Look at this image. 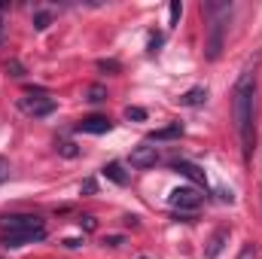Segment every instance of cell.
<instances>
[{
  "instance_id": "1",
  "label": "cell",
  "mask_w": 262,
  "mask_h": 259,
  "mask_svg": "<svg viewBox=\"0 0 262 259\" xmlns=\"http://www.w3.org/2000/svg\"><path fill=\"white\" fill-rule=\"evenodd\" d=\"M253 110H256V64H247L232 85V116L244 159L253 156Z\"/></svg>"
},
{
  "instance_id": "2",
  "label": "cell",
  "mask_w": 262,
  "mask_h": 259,
  "mask_svg": "<svg viewBox=\"0 0 262 259\" xmlns=\"http://www.w3.org/2000/svg\"><path fill=\"white\" fill-rule=\"evenodd\" d=\"M37 229H46L37 213H3L0 217L3 235H21V232H37Z\"/></svg>"
},
{
  "instance_id": "3",
  "label": "cell",
  "mask_w": 262,
  "mask_h": 259,
  "mask_svg": "<svg viewBox=\"0 0 262 259\" xmlns=\"http://www.w3.org/2000/svg\"><path fill=\"white\" fill-rule=\"evenodd\" d=\"M229 15V12H226ZM223 37H226V18L223 15H213L210 21V34H207V58L216 61L220 52H223Z\"/></svg>"
},
{
  "instance_id": "4",
  "label": "cell",
  "mask_w": 262,
  "mask_h": 259,
  "mask_svg": "<svg viewBox=\"0 0 262 259\" xmlns=\"http://www.w3.org/2000/svg\"><path fill=\"white\" fill-rule=\"evenodd\" d=\"M21 110L31 113V116H49V113L55 110V98H49V95H43V92L28 95V98H21Z\"/></svg>"
},
{
  "instance_id": "5",
  "label": "cell",
  "mask_w": 262,
  "mask_h": 259,
  "mask_svg": "<svg viewBox=\"0 0 262 259\" xmlns=\"http://www.w3.org/2000/svg\"><path fill=\"white\" fill-rule=\"evenodd\" d=\"M168 204L174 210H195L198 204H201V195L192 186H180V189H174V192L168 195Z\"/></svg>"
},
{
  "instance_id": "6",
  "label": "cell",
  "mask_w": 262,
  "mask_h": 259,
  "mask_svg": "<svg viewBox=\"0 0 262 259\" xmlns=\"http://www.w3.org/2000/svg\"><path fill=\"white\" fill-rule=\"evenodd\" d=\"M159 162V149L156 146H149V143H140V146H134L128 156V165L131 168H137V171H143V168H152Z\"/></svg>"
},
{
  "instance_id": "7",
  "label": "cell",
  "mask_w": 262,
  "mask_h": 259,
  "mask_svg": "<svg viewBox=\"0 0 262 259\" xmlns=\"http://www.w3.org/2000/svg\"><path fill=\"white\" fill-rule=\"evenodd\" d=\"M110 128H113V122L107 116H85L82 122H76L79 134H107Z\"/></svg>"
},
{
  "instance_id": "8",
  "label": "cell",
  "mask_w": 262,
  "mask_h": 259,
  "mask_svg": "<svg viewBox=\"0 0 262 259\" xmlns=\"http://www.w3.org/2000/svg\"><path fill=\"white\" fill-rule=\"evenodd\" d=\"M43 238H46V229H37V232H21V235H3V247L15 250V247L34 244V241H43Z\"/></svg>"
},
{
  "instance_id": "9",
  "label": "cell",
  "mask_w": 262,
  "mask_h": 259,
  "mask_svg": "<svg viewBox=\"0 0 262 259\" xmlns=\"http://www.w3.org/2000/svg\"><path fill=\"white\" fill-rule=\"evenodd\" d=\"M174 171H177V174H183L186 180H192V183H198V186H204V183H207L204 171H201L198 165H192V162H174Z\"/></svg>"
},
{
  "instance_id": "10",
  "label": "cell",
  "mask_w": 262,
  "mask_h": 259,
  "mask_svg": "<svg viewBox=\"0 0 262 259\" xmlns=\"http://www.w3.org/2000/svg\"><path fill=\"white\" fill-rule=\"evenodd\" d=\"M204 101H207V85H192L189 92L180 95V104L183 107H201Z\"/></svg>"
},
{
  "instance_id": "11",
  "label": "cell",
  "mask_w": 262,
  "mask_h": 259,
  "mask_svg": "<svg viewBox=\"0 0 262 259\" xmlns=\"http://www.w3.org/2000/svg\"><path fill=\"white\" fill-rule=\"evenodd\" d=\"M226 241H229V229H216V232H213V238H210V244H207V250H204V256L216 259L220 253H223Z\"/></svg>"
},
{
  "instance_id": "12",
  "label": "cell",
  "mask_w": 262,
  "mask_h": 259,
  "mask_svg": "<svg viewBox=\"0 0 262 259\" xmlns=\"http://www.w3.org/2000/svg\"><path fill=\"white\" fill-rule=\"evenodd\" d=\"M177 137H183V122H171V125L156 128L152 134H149L152 143H159V140H177Z\"/></svg>"
},
{
  "instance_id": "13",
  "label": "cell",
  "mask_w": 262,
  "mask_h": 259,
  "mask_svg": "<svg viewBox=\"0 0 262 259\" xmlns=\"http://www.w3.org/2000/svg\"><path fill=\"white\" fill-rule=\"evenodd\" d=\"M101 171H104V177H107V180H113L116 186H125V183H128V174L122 171V165H119V162H110V165H104Z\"/></svg>"
},
{
  "instance_id": "14",
  "label": "cell",
  "mask_w": 262,
  "mask_h": 259,
  "mask_svg": "<svg viewBox=\"0 0 262 259\" xmlns=\"http://www.w3.org/2000/svg\"><path fill=\"white\" fill-rule=\"evenodd\" d=\"M98 70H104V73H119L122 64H119L116 58H101V61H98Z\"/></svg>"
},
{
  "instance_id": "15",
  "label": "cell",
  "mask_w": 262,
  "mask_h": 259,
  "mask_svg": "<svg viewBox=\"0 0 262 259\" xmlns=\"http://www.w3.org/2000/svg\"><path fill=\"white\" fill-rule=\"evenodd\" d=\"M125 119L128 122H143L146 119V110L143 107H125Z\"/></svg>"
},
{
  "instance_id": "16",
  "label": "cell",
  "mask_w": 262,
  "mask_h": 259,
  "mask_svg": "<svg viewBox=\"0 0 262 259\" xmlns=\"http://www.w3.org/2000/svg\"><path fill=\"white\" fill-rule=\"evenodd\" d=\"M49 25H52V12H37V15H34V28H37V31H46Z\"/></svg>"
},
{
  "instance_id": "17",
  "label": "cell",
  "mask_w": 262,
  "mask_h": 259,
  "mask_svg": "<svg viewBox=\"0 0 262 259\" xmlns=\"http://www.w3.org/2000/svg\"><path fill=\"white\" fill-rule=\"evenodd\" d=\"M89 101H92V104L107 101V89H104V85H92V89H89Z\"/></svg>"
},
{
  "instance_id": "18",
  "label": "cell",
  "mask_w": 262,
  "mask_h": 259,
  "mask_svg": "<svg viewBox=\"0 0 262 259\" xmlns=\"http://www.w3.org/2000/svg\"><path fill=\"white\" fill-rule=\"evenodd\" d=\"M58 153H61V156H67V159H76V156H79L76 143H70V140H61V143H58Z\"/></svg>"
},
{
  "instance_id": "19",
  "label": "cell",
  "mask_w": 262,
  "mask_h": 259,
  "mask_svg": "<svg viewBox=\"0 0 262 259\" xmlns=\"http://www.w3.org/2000/svg\"><path fill=\"white\" fill-rule=\"evenodd\" d=\"M168 15H171V28H174V25L180 21V15H183V3H180V0H174V3L168 6Z\"/></svg>"
},
{
  "instance_id": "20",
  "label": "cell",
  "mask_w": 262,
  "mask_h": 259,
  "mask_svg": "<svg viewBox=\"0 0 262 259\" xmlns=\"http://www.w3.org/2000/svg\"><path fill=\"white\" fill-rule=\"evenodd\" d=\"M6 73L9 76H25V67H21V61L12 58V61H6Z\"/></svg>"
},
{
  "instance_id": "21",
  "label": "cell",
  "mask_w": 262,
  "mask_h": 259,
  "mask_svg": "<svg viewBox=\"0 0 262 259\" xmlns=\"http://www.w3.org/2000/svg\"><path fill=\"white\" fill-rule=\"evenodd\" d=\"M146 46H149V55H156L159 46H162V34H149V43H146Z\"/></svg>"
},
{
  "instance_id": "22",
  "label": "cell",
  "mask_w": 262,
  "mask_h": 259,
  "mask_svg": "<svg viewBox=\"0 0 262 259\" xmlns=\"http://www.w3.org/2000/svg\"><path fill=\"white\" fill-rule=\"evenodd\" d=\"M76 223H79V229H85V232H95V226H98V223H95V217H79Z\"/></svg>"
},
{
  "instance_id": "23",
  "label": "cell",
  "mask_w": 262,
  "mask_h": 259,
  "mask_svg": "<svg viewBox=\"0 0 262 259\" xmlns=\"http://www.w3.org/2000/svg\"><path fill=\"white\" fill-rule=\"evenodd\" d=\"M122 241H125L122 235H107V238H104V244H107V247H119Z\"/></svg>"
},
{
  "instance_id": "24",
  "label": "cell",
  "mask_w": 262,
  "mask_h": 259,
  "mask_svg": "<svg viewBox=\"0 0 262 259\" xmlns=\"http://www.w3.org/2000/svg\"><path fill=\"white\" fill-rule=\"evenodd\" d=\"M82 192H85V195H95V192H98V183H95V180H85V183H82Z\"/></svg>"
},
{
  "instance_id": "25",
  "label": "cell",
  "mask_w": 262,
  "mask_h": 259,
  "mask_svg": "<svg viewBox=\"0 0 262 259\" xmlns=\"http://www.w3.org/2000/svg\"><path fill=\"white\" fill-rule=\"evenodd\" d=\"M61 244H64L67 250H76V247H79V244H82V238H64V241H61Z\"/></svg>"
},
{
  "instance_id": "26",
  "label": "cell",
  "mask_w": 262,
  "mask_h": 259,
  "mask_svg": "<svg viewBox=\"0 0 262 259\" xmlns=\"http://www.w3.org/2000/svg\"><path fill=\"white\" fill-rule=\"evenodd\" d=\"M216 195H220V201H223V204H232V201H235V195L226 192V189H216Z\"/></svg>"
},
{
  "instance_id": "27",
  "label": "cell",
  "mask_w": 262,
  "mask_h": 259,
  "mask_svg": "<svg viewBox=\"0 0 262 259\" xmlns=\"http://www.w3.org/2000/svg\"><path fill=\"white\" fill-rule=\"evenodd\" d=\"M253 256H256V253H253V247H247V250L241 253V259H253Z\"/></svg>"
},
{
  "instance_id": "28",
  "label": "cell",
  "mask_w": 262,
  "mask_h": 259,
  "mask_svg": "<svg viewBox=\"0 0 262 259\" xmlns=\"http://www.w3.org/2000/svg\"><path fill=\"white\" fill-rule=\"evenodd\" d=\"M0 37H3V18H0Z\"/></svg>"
},
{
  "instance_id": "29",
  "label": "cell",
  "mask_w": 262,
  "mask_h": 259,
  "mask_svg": "<svg viewBox=\"0 0 262 259\" xmlns=\"http://www.w3.org/2000/svg\"><path fill=\"white\" fill-rule=\"evenodd\" d=\"M140 259H149V256H140Z\"/></svg>"
}]
</instances>
